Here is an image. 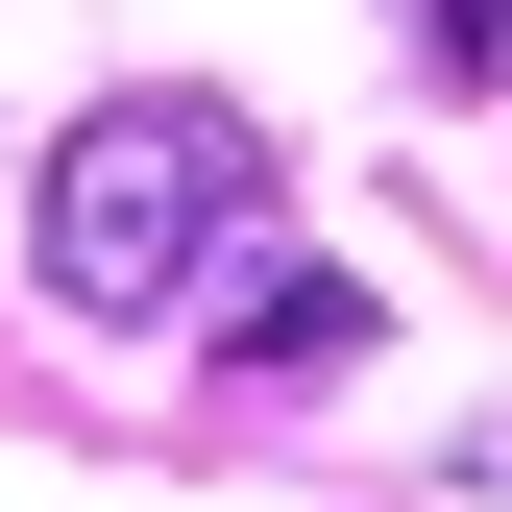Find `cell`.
Here are the masks:
<instances>
[{
  "label": "cell",
  "mask_w": 512,
  "mask_h": 512,
  "mask_svg": "<svg viewBox=\"0 0 512 512\" xmlns=\"http://www.w3.org/2000/svg\"><path fill=\"white\" fill-rule=\"evenodd\" d=\"M244 244H269V122H244V98H98L74 147L25 171V293L98 317V342L196 317Z\"/></svg>",
  "instance_id": "cell-1"
},
{
  "label": "cell",
  "mask_w": 512,
  "mask_h": 512,
  "mask_svg": "<svg viewBox=\"0 0 512 512\" xmlns=\"http://www.w3.org/2000/svg\"><path fill=\"white\" fill-rule=\"evenodd\" d=\"M244 391H317V366H366V269H293V244H244V269L196 293Z\"/></svg>",
  "instance_id": "cell-2"
},
{
  "label": "cell",
  "mask_w": 512,
  "mask_h": 512,
  "mask_svg": "<svg viewBox=\"0 0 512 512\" xmlns=\"http://www.w3.org/2000/svg\"><path fill=\"white\" fill-rule=\"evenodd\" d=\"M415 49L439 74H512V0H415Z\"/></svg>",
  "instance_id": "cell-3"
},
{
  "label": "cell",
  "mask_w": 512,
  "mask_h": 512,
  "mask_svg": "<svg viewBox=\"0 0 512 512\" xmlns=\"http://www.w3.org/2000/svg\"><path fill=\"white\" fill-rule=\"evenodd\" d=\"M464 512H512V439H464Z\"/></svg>",
  "instance_id": "cell-4"
}]
</instances>
